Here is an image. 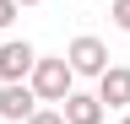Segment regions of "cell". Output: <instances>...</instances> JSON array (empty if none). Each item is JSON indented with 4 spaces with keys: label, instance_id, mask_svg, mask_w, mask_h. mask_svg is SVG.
<instances>
[{
    "label": "cell",
    "instance_id": "1",
    "mask_svg": "<svg viewBox=\"0 0 130 124\" xmlns=\"http://www.w3.org/2000/svg\"><path fill=\"white\" fill-rule=\"evenodd\" d=\"M27 86H32V97L38 103H65L76 92V70L65 65V54H38V65H32V76H27Z\"/></svg>",
    "mask_w": 130,
    "mask_h": 124
},
{
    "label": "cell",
    "instance_id": "2",
    "mask_svg": "<svg viewBox=\"0 0 130 124\" xmlns=\"http://www.w3.org/2000/svg\"><path fill=\"white\" fill-rule=\"evenodd\" d=\"M65 65H71L76 76H103V70H108V43H103V38H92V33L71 38V49H65Z\"/></svg>",
    "mask_w": 130,
    "mask_h": 124
},
{
    "label": "cell",
    "instance_id": "3",
    "mask_svg": "<svg viewBox=\"0 0 130 124\" xmlns=\"http://www.w3.org/2000/svg\"><path fill=\"white\" fill-rule=\"evenodd\" d=\"M32 65H38V49H32L27 38H11V43H0V86L6 81H27Z\"/></svg>",
    "mask_w": 130,
    "mask_h": 124
},
{
    "label": "cell",
    "instance_id": "4",
    "mask_svg": "<svg viewBox=\"0 0 130 124\" xmlns=\"http://www.w3.org/2000/svg\"><path fill=\"white\" fill-rule=\"evenodd\" d=\"M32 113H38V97H32V86H27V81H6V86H0V119L27 124Z\"/></svg>",
    "mask_w": 130,
    "mask_h": 124
},
{
    "label": "cell",
    "instance_id": "5",
    "mask_svg": "<svg viewBox=\"0 0 130 124\" xmlns=\"http://www.w3.org/2000/svg\"><path fill=\"white\" fill-rule=\"evenodd\" d=\"M98 103L130 113V65H108L103 76H98Z\"/></svg>",
    "mask_w": 130,
    "mask_h": 124
},
{
    "label": "cell",
    "instance_id": "6",
    "mask_svg": "<svg viewBox=\"0 0 130 124\" xmlns=\"http://www.w3.org/2000/svg\"><path fill=\"white\" fill-rule=\"evenodd\" d=\"M60 113H65V124H103L108 108L98 103V92H71V97L60 103Z\"/></svg>",
    "mask_w": 130,
    "mask_h": 124
},
{
    "label": "cell",
    "instance_id": "7",
    "mask_svg": "<svg viewBox=\"0 0 130 124\" xmlns=\"http://www.w3.org/2000/svg\"><path fill=\"white\" fill-rule=\"evenodd\" d=\"M114 22H119V33H130V0H114V11H108Z\"/></svg>",
    "mask_w": 130,
    "mask_h": 124
},
{
    "label": "cell",
    "instance_id": "8",
    "mask_svg": "<svg viewBox=\"0 0 130 124\" xmlns=\"http://www.w3.org/2000/svg\"><path fill=\"white\" fill-rule=\"evenodd\" d=\"M27 124H65V113H60V108H38Z\"/></svg>",
    "mask_w": 130,
    "mask_h": 124
},
{
    "label": "cell",
    "instance_id": "9",
    "mask_svg": "<svg viewBox=\"0 0 130 124\" xmlns=\"http://www.w3.org/2000/svg\"><path fill=\"white\" fill-rule=\"evenodd\" d=\"M11 16H16V0H0V33L11 27Z\"/></svg>",
    "mask_w": 130,
    "mask_h": 124
},
{
    "label": "cell",
    "instance_id": "10",
    "mask_svg": "<svg viewBox=\"0 0 130 124\" xmlns=\"http://www.w3.org/2000/svg\"><path fill=\"white\" fill-rule=\"evenodd\" d=\"M22 6H43V0H16V11H22Z\"/></svg>",
    "mask_w": 130,
    "mask_h": 124
},
{
    "label": "cell",
    "instance_id": "11",
    "mask_svg": "<svg viewBox=\"0 0 130 124\" xmlns=\"http://www.w3.org/2000/svg\"><path fill=\"white\" fill-rule=\"evenodd\" d=\"M125 124H130V113H125Z\"/></svg>",
    "mask_w": 130,
    "mask_h": 124
}]
</instances>
